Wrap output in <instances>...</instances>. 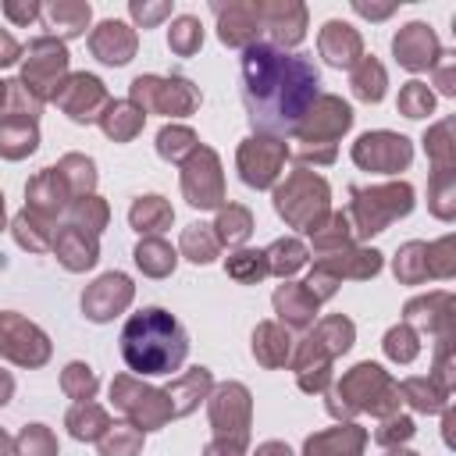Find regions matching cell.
Returning a JSON list of instances; mask_svg holds the SVG:
<instances>
[{"mask_svg":"<svg viewBox=\"0 0 456 456\" xmlns=\"http://www.w3.org/2000/svg\"><path fill=\"white\" fill-rule=\"evenodd\" d=\"M242 100L256 132L289 135L306 118L321 75L306 57L285 53L267 43H253L242 57Z\"/></svg>","mask_w":456,"mask_h":456,"instance_id":"cell-1","label":"cell"},{"mask_svg":"<svg viewBox=\"0 0 456 456\" xmlns=\"http://www.w3.org/2000/svg\"><path fill=\"white\" fill-rule=\"evenodd\" d=\"M189 353L185 328L160 306H146L128 317L121 331V356L135 374H171Z\"/></svg>","mask_w":456,"mask_h":456,"instance_id":"cell-2","label":"cell"}]
</instances>
